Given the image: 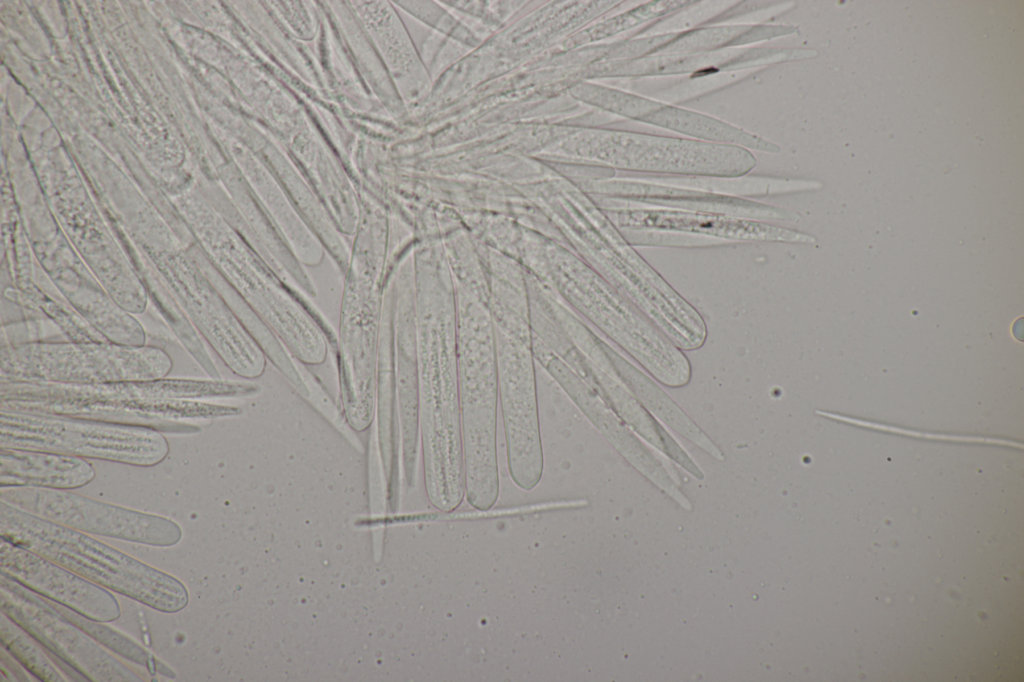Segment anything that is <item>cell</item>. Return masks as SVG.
Here are the masks:
<instances>
[{
	"instance_id": "6da1fadb",
	"label": "cell",
	"mask_w": 1024,
	"mask_h": 682,
	"mask_svg": "<svg viewBox=\"0 0 1024 682\" xmlns=\"http://www.w3.org/2000/svg\"><path fill=\"white\" fill-rule=\"evenodd\" d=\"M260 390L254 383L212 378L165 377L98 384L0 381V410L87 418L190 435L201 431L190 421L242 413L238 406L207 400L249 397Z\"/></svg>"
},
{
	"instance_id": "7a4b0ae2",
	"label": "cell",
	"mask_w": 1024,
	"mask_h": 682,
	"mask_svg": "<svg viewBox=\"0 0 1024 682\" xmlns=\"http://www.w3.org/2000/svg\"><path fill=\"white\" fill-rule=\"evenodd\" d=\"M419 430L428 499L440 511L465 495L457 363V315L450 296L419 291L415 300Z\"/></svg>"
},
{
	"instance_id": "3957f363",
	"label": "cell",
	"mask_w": 1024,
	"mask_h": 682,
	"mask_svg": "<svg viewBox=\"0 0 1024 682\" xmlns=\"http://www.w3.org/2000/svg\"><path fill=\"white\" fill-rule=\"evenodd\" d=\"M1 538L44 556L110 591L175 613L189 602L186 586L89 534L0 500Z\"/></svg>"
},
{
	"instance_id": "277c9868",
	"label": "cell",
	"mask_w": 1024,
	"mask_h": 682,
	"mask_svg": "<svg viewBox=\"0 0 1024 682\" xmlns=\"http://www.w3.org/2000/svg\"><path fill=\"white\" fill-rule=\"evenodd\" d=\"M457 363L465 495L487 511L499 495L496 339L489 309L468 297L457 310Z\"/></svg>"
},
{
	"instance_id": "5b68a950",
	"label": "cell",
	"mask_w": 1024,
	"mask_h": 682,
	"mask_svg": "<svg viewBox=\"0 0 1024 682\" xmlns=\"http://www.w3.org/2000/svg\"><path fill=\"white\" fill-rule=\"evenodd\" d=\"M221 278L303 364L325 362L337 340L302 293L286 283L246 240L232 232L194 245Z\"/></svg>"
},
{
	"instance_id": "8992f818",
	"label": "cell",
	"mask_w": 1024,
	"mask_h": 682,
	"mask_svg": "<svg viewBox=\"0 0 1024 682\" xmlns=\"http://www.w3.org/2000/svg\"><path fill=\"white\" fill-rule=\"evenodd\" d=\"M0 381L98 384L165 378L170 355L153 345L46 340L1 346Z\"/></svg>"
},
{
	"instance_id": "52a82bcc",
	"label": "cell",
	"mask_w": 1024,
	"mask_h": 682,
	"mask_svg": "<svg viewBox=\"0 0 1024 682\" xmlns=\"http://www.w3.org/2000/svg\"><path fill=\"white\" fill-rule=\"evenodd\" d=\"M337 355L343 415L353 431L369 429L376 387L385 286L384 269L352 259L346 271Z\"/></svg>"
},
{
	"instance_id": "ba28073f",
	"label": "cell",
	"mask_w": 1024,
	"mask_h": 682,
	"mask_svg": "<svg viewBox=\"0 0 1024 682\" xmlns=\"http://www.w3.org/2000/svg\"><path fill=\"white\" fill-rule=\"evenodd\" d=\"M0 447L57 452L140 467L161 463L170 446L164 433L108 421L0 412Z\"/></svg>"
},
{
	"instance_id": "9c48e42d",
	"label": "cell",
	"mask_w": 1024,
	"mask_h": 682,
	"mask_svg": "<svg viewBox=\"0 0 1024 682\" xmlns=\"http://www.w3.org/2000/svg\"><path fill=\"white\" fill-rule=\"evenodd\" d=\"M0 500L75 530L156 547L183 537L174 520L96 500L66 489L5 487Z\"/></svg>"
},
{
	"instance_id": "30bf717a",
	"label": "cell",
	"mask_w": 1024,
	"mask_h": 682,
	"mask_svg": "<svg viewBox=\"0 0 1024 682\" xmlns=\"http://www.w3.org/2000/svg\"><path fill=\"white\" fill-rule=\"evenodd\" d=\"M495 339L508 470L528 491L538 485L544 467L532 340L497 329Z\"/></svg>"
},
{
	"instance_id": "8fae6325",
	"label": "cell",
	"mask_w": 1024,
	"mask_h": 682,
	"mask_svg": "<svg viewBox=\"0 0 1024 682\" xmlns=\"http://www.w3.org/2000/svg\"><path fill=\"white\" fill-rule=\"evenodd\" d=\"M616 222L634 247L697 248L752 242L814 243V237L773 223L722 214L625 208Z\"/></svg>"
},
{
	"instance_id": "7c38bea8",
	"label": "cell",
	"mask_w": 1024,
	"mask_h": 682,
	"mask_svg": "<svg viewBox=\"0 0 1024 682\" xmlns=\"http://www.w3.org/2000/svg\"><path fill=\"white\" fill-rule=\"evenodd\" d=\"M0 609L80 677L93 682H142L50 600L0 576Z\"/></svg>"
},
{
	"instance_id": "4fadbf2b",
	"label": "cell",
	"mask_w": 1024,
	"mask_h": 682,
	"mask_svg": "<svg viewBox=\"0 0 1024 682\" xmlns=\"http://www.w3.org/2000/svg\"><path fill=\"white\" fill-rule=\"evenodd\" d=\"M0 571L1 575L88 619L109 622L121 615L120 604L108 589L2 538Z\"/></svg>"
},
{
	"instance_id": "5bb4252c",
	"label": "cell",
	"mask_w": 1024,
	"mask_h": 682,
	"mask_svg": "<svg viewBox=\"0 0 1024 682\" xmlns=\"http://www.w3.org/2000/svg\"><path fill=\"white\" fill-rule=\"evenodd\" d=\"M625 208H659L722 214L763 222L797 221L800 216L773 205L715 193L681 182L676 175H644L607 187Z\"/></svg>"
},
{
	"instance_id": "9a60e30c",
	"label": "cell",
	"mask_w": 1024,
	"mask_h": 682,
	"mask_svg": "<svg viewBox=\"0 0 1024 682\" xmlns=\"http://www.w3.org/2000/svg\"><path fill=\"white\" fill-rule=\"evenodd\" d=\"M395 389L400 443L412 472L420 443L419 389L415 301L408 291H396L394 313Z\"/></svg>"
},
{
	"instance_id": "2e32d148",
	"label": "cell",
	"mask_w": 1024,
	"mask_h": 682,
	"mask_svg": "<svg viewBox=\"0 0 1024 682\" xmlns=\"http://www.w3.org/2000/svg\"><path fill=\"white\" fill-rule=\"evenodd\" d=\"M804 49L732 48L692 54L652 55L630 59L621 67L628 76L692 73L699 78L721 71L753 69L767 64L806 59Z\"/></svg>"
},
{
	"instance_id": "e0dca14e",
	"label": "cell",
	"mask_w": 1024,
	"mask_h": 682,
	"mask_svg": "<svg viewBox=\"0 0 1024 682\" xmlns=\"http://www.w3.org/2000/svg\"><path fill=\"white\" fill-rule=\"evenodd\" d=\"M96 476L86 459L67 454L0 447V488L34 487L71 490Z\"/></svg>"
},
{
	"instance_id": "ac0fdd59",
	"label": "cell",
	"mask_w": 1024,
	"mask_h": 682,
	"mask_svg": "<svg viewBox=\"0 0 1024 682\" xmlns=\"http://www.w3.org/2000/svg\"><path fill=\"white\" fill-rule=\"evenodd\" d=\"M640 122L656 125L701 141L778 153L779 146L750 132L727 124L716 118L694 111L658 102L640 119Z\"/></svg>"
},
{
	"instance_id": "d6986e66",
	"label": "cell",
	"mask_w": 1024,
	"mask_h": 682,
	"mask_svg": "<svg viewBox=\"0 0 1024 682\" xmlns=\"http://www.w3.org/2000/svg\"><path fill=\"white\" fill-rule=\"evenodd\" d=\"M0 639L2 648L38 680L44 682L66 681L42 650V646L3 612L0 615Z\"/></svg>"
},
{
	"instance_id": "ffe728a7",
	"label": "cell",
	"mask_w": 1024,
	"mask_h": 682,
	"mask_svg": "<svg viewBox=\"0 0 1024 682\" xmlns=\"http://www.w3.org/2000/svg\"><path fill=\"white\" fill-rule=\"evenodd\" d=\"M52 604L101 645L131 662L145 667L151 674H154L158 670V666L162 665L152 654L121 633L99 624L98 621L88 619L61 604L55 602Z\"/></svg>"
},
{
	"instance_id": "44dd1931",
	"label": "cell",
	"mask_w": 1024,
	"mask_h": 682,
	"mask_svg": "<svg viewBox=\"0 0 1024 682\" xmlns=\"http://www.w3.org/2000/svg\"><path fill=\"white\" fill-rule=\"evenodd\" d=\"M139 246L140 245H135V246H130V247H126L125 248V252H126V255L128 257V260L130 261V263H131L133 269L135 270L136 274H137V271H136V267H135V255H136V252H137ZM137 276H138V274H137ZM168 325H169V327L171 328V330L173 331L174 334L179 335V334L185 333L190 328V321L187 318V316L185 315V313L183 312L182 316L177 321H175L173 323H169Z\"/></svg>"
}]
</instances>
